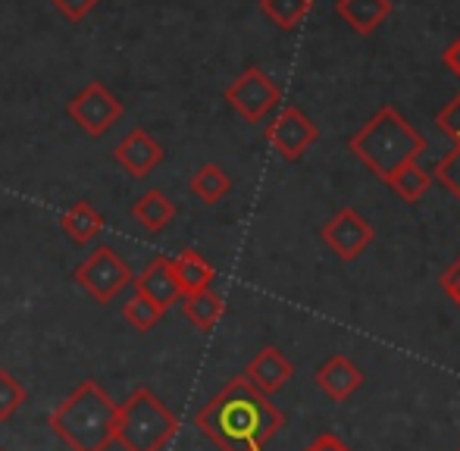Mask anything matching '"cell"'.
<instances>
[{
	"label": "cell",
	"instance_id": "28",
	"mask_svg": "<svg viewBox=\"0 0 460 451\" xmlns=\"http://www.w3.org/2000/svg\"><path fill=\"white\" fill-rule=\"evenodd\" d=\"M442 63H445V66H448L451 73H455L457 79H460V38H455V41H451L448 48H445Z\"/></svg>",
	"mask_w": 460,
	"mask_h": 451
},
{
	"label": "cell",
	"instance_id": "7",
	"mask_svg": "<svg viewBox=\"0 0 460 451\" xmlns=\"http://www.w3.org/2000/svg\"><path fill=\"white\" fill-rule=\"evenodd\" d=\"M66 116L92 138H101L113 128V122L122 116V101L110 92L103 82H88L79 94H73L66 104Z\"/></svg>",
	"mask_w": 460,
	"mask_h": 451
},
{
	"label": "cell",
	"instance_id": "15",
	"mask_svg": "<svg viewBox=\"0 0 460 451\" xmlns=\"http://www.w3.org/2000/svg\"><path fill=\"white\" fill-rule=\"evenodd\" d=\"M172 273H176V282H179V292L185 295H194V292H204V288L213 286L217 279V270L198 254V251H182V254L172 261Z\"/></svg>",
	"mask_w": 460,
	"mask_h": 451
},
{
	"label": "cell",
	"instance_id": "27",
	"mask_svg": "<svg viewBox=\"0 0 460 451\" xmlns=\"http://www.w3.org/2000/svg\"><path fill=\"white\" fill-rule=\"evenodd\" d=\"M304 451H351V446L341 442V436H335V433H320Z\"/></svg>",
	"mask_w": 460,
	"mask_h": 451
},
{
	"label": "cell",
	"instance_id": "11",
	"mask_svg": "<svg viewBox=\"0 0 460 451\" xmlns=\"http://www.w3.org/2000/svg\"><path fill=\"white\" fill-rule=\"evenodd\" d=\"M135 292L145 295L147 301L160 307V311H170L176 301H182V292H179L176 273H172V261L170 257H154V261L145 263L138 276H135Z\"/></svg>",
	"mask_w": 460,
	"mask_h": 451
},
{
	"label": "cell",
	"instance_id": "24",
	"mask_svg": "<svg viewBox=\"0 0 460 451\" xmlns=\"http://www.w3.org/2000/svg\"><path fill=\"white\" fill-rule=\"evenodd\" d=\"M432 182L445 185V189L460 201V141H455V147L432 166Z\"/></svg>",
	"mask_w": 460,
	"mask_h": 451
},
{
	"label": "cell",
	"instance_id": "23",
	"mask_svg": "<svg viewBox=\"0 0 460 451\" xmlns=\"http://www.w3.org/2000/svg\"><path fill=\"white\" fill-rule=\"evenodd\" d=\"M25 404V385L10 370H0V423L13 420Z\"/></svg>",
	"mask_w": 460,
	"mask_h": 451
},
{
	"label": "cell",
	"instance_id": "12",
	"mask_svg": "<svg viewBox=\"0 0 460 451\" xmlns=\"http://www.w3.org/2000/svg\"><path fill=\"white\" fill-rule=\"evenodd\" d=\"M291 376H295V364H291L276 345H263L261 351L248 360V367H244V379H248L257 392H263L267 398L282 389Z\"/></svg>",
	"mask_w": 460,
	"mask_h": 451
},
{
	"label": "cell",
	"instance_id": "21",
	"mask_svg": "<svg viewBox=\"0 0 460 451\" xmlns=\"http://www.w3.org/2000/svg\"><path fill=\"white\" fill-rule=\"evenodd\" d=\"M310 4L314 0H261V10L273 25L291 31L304 22V16L310 13Z\"/></svg>",
	"mask_w": 460,
	"mask_h": 451
},
{
	"label": "cell",
	"instance_id": "4",
	"mask_svg": "<svg viewBox=\"0 0 460 451\" xmlns=\"http://www.w3.org/2000/svg\"><path fill=\"white\" fill-rule=\"evenodd\" d=\"M176 433L179 417L145 385L132 389L126 402L116 404L113 442L122 451H164L176 439Z\"/></svg>",
	"mask_w": 460,
	"mask_h": 451
},
{
	"label": "cell",
	"instance_id": "20",
	"mask_svg": "<svg viewBox=\"0 0 460 451\" xmlns=\"http://www.w3.org/2000/svg\"><path fill=\"white\" fill-rule=\"evenodd\" d=\"M388 189L394 191V195L401 198L404 204H417L420 198L429 191V185H432V172L429 170H423V166L413 160V164H404L398 172H394L392 179H388Z\"/></svg>",
	"mask_w": 460,
	"mask_h": 451
},
{
	"label": "cell",
	"instance_id": "14",
	"mask_svg": "<svg viewBox=\"0 0 460 451\" xmlns=\"http://www.w3.org/2000/svg\"><path fill=\"white\" fill-rule=\"evenodd\" d=\"M335 13L358 35H373L392 13V0H335Z\"/></svg>",
	"mask_w": 460,
	"mask_h": 451
},
{
	"label": "cell",
	"instance_id": "18",
	"mask_svg": "<svg viewBox=\"0 0 460 451\" xmlns=\"http://www.w3.org/2000/svg\"><path fill=\"white\" fill-rule=\"evenodd\" d=\"M182 314L188 317V323L198 326L200 332L213 330L219 323V317L226 314V301L219 292L213 288H204V292H194V295H185L182 298Z\"/></svg>",
	"mask_w": 460,
	"mask_h": 451
},
{
	"label": "cell",
	"instance_id": "25",
	"mask_svg": "<svg viewBox=\"0 0 460 451\" xmlns=\"http://www.w3.org/2000/svg\"><path fill=\"white\" fill-rule=\"evenodd\" d=\"M54 6L69 19V22H79L97 6V0H54Z\"/></svg>",
	"mask_w": 460,
	"mask_h": 451
},
{
	"label": "cell",
	"instance_id": "16",
	"mask_svg": "<svg viewBox=\"0 0 460 451\" xmlns=\"http://www.w3.org/2000/svg\"><path fill=\"white\" fill-rule=\"evenodd\" d=\"M60 229L66 232L69 242H75V244H88V242H92V238L101 235V229H103V217L97 214V210H94L88 201H75L73 208L63 210V217H60Z\"/></svg>",
	"mask_w": 460,
	"mask_h": 451
},
{
	"label": "cell",
	"instance_id": "17",
	"mask_svg": "<svg viewBox=\"0 0 460 451\" xmlns=\"http://www.w3.org/2000/svg\"><path fill=\"white\" fill-rule=\"evenodd\" d=\"M132 217L145 226L147 232H164L176 217V204L164 195L160 189H147L138 201L132 204Z\"/></svg>",
	"mask_w": 460,
	"mask_h": 451
},
{
	"label": "cell",
	"instance_id": "26",
	"mask_svg": "<svg viewBox=\"0 0 460 451\" xmlns=\"http://www.w3.org/2000/svg\"><path fill=\"white\" fill-rule=\"evenodd\" d=\"M438 286H442V292L448 295L451 301L457 305V311H460V257L455 263H451L448 270H445L442 276H438Z\"/></svg>",
	"mask_w": 460,
	"mask_h": 451
},
{
	"label": "cell",
	"instance_id": "30",
	"mask_svg": "<svg viewBox=\"0 0 460 451\" xmlns=\"http://www.w3.org/2000/svg\"><path fill=\"white\" fill-rule=\"evenodd\" d=\"M457 451H460V448H457Z\"/></svg>",
	"mask_w": 460,
	"mask_h": 451
},
{
	"label": "cell",
	"instance_id": "1",
	"mask_svg": "<svg viewBox=\"0 0 460 451\" xmlns=\"http://www.w3.org/2000/svg\"><path fill=\"white\" fill-rule=\"evenodd\" d=\"M194 427L219 451H263L285 427V414L242 373L194 414Z\"/></svg>",
	"mask_w": 460,
	"mask_h": 451
},
{
	"label": "cell",
	"instance_id": "2",
	"mask_svg": "<svg viewBox=\"0 0 460 451\" xmlns=\"http://www.w3.org/2000/svg\"><path fill=\"white\" fill-rule=\"evenodd\" d=\"M348 147L376 179L388 182L401 166L413 164L429 147V141L417 126H411L401 116V111L385 104L348 138Z\"/></svg>",
	"mask_w": 460,
	"mask_h": 451
},
{
	"label": "cell",
	"instance_id": "13",
	"mask_svg": "<svg viewBox=\"0 0 460 451\" xmlns=\"http://www.w3.org/2000/svg\"><path fill=\"white\" fill-rule=\"evenodd\" d=\"M314 383H316V389L326 392L332 402H348V398L364 385V370H360L348 354H332V358L314 373Z\"/></svg>",
	"mask_w": 460,
	"mask_h": 451
},
{
	"label": "cell",
	"instance_id": "3",
	"mask_svg": "<svg viewBox=\"0 0 460 451\" xmlns=\"http://www.w3.org/2000/svg\"><path fill=\"white\" fill-rule=\"evenodd\" d=\"M48 427L69 451H110L116 433V402L94 379H82L48 414Z\"/></svg>",
	"mask_w": 460,
	"mask_h": 451
},
{
	"label": "cell",
	"instance_id": "10",
	"mask_svg": "<svg viewBox=\"0 0 460 451\" xmlns=\"http://www.w3.org/2000/svg\"><path fill=\"white\" fill-rule=\"evenodd\" d=\"M164 157H166L164 145H160L157 138H151L145 128H132V132L113 147V160L135 179L151 176V172L164 164Z\"/></svg>",
	"mask_w": 460,
	"mask_h": 451
},
{
	"label": "cell",
	"instance_id": "5",
	"mask_svg": "<svg viewBox=\"0 0 460 451\" xmlns=\"http://www.w3.org/2000/svg\"><path fill=\"white\" fill-rule=\"evenodd\" d=\"M73 279L92 295L97 305H107V301H113L116 295L135 279V273H132V267L116 254V248L101 244V248H94L92 254L75 267Z\"/></svg>",
	"mask_w": 460,
	"mask_h": 451
},
{
	"label": "cell",
	"instance_id": "22",
	"mask_svg": "<svg viewBox=\"0 0 460 451\" xmlns=\"http://www.w3.org/2000/svg\"><path fill=\"white\" fill-rule=\"evenodd\" d=\"M122 317H126V323L135 326L138 332H147V330H154L160 320H164V311H160L154 301H147L145 295L135 292L132 298L122 305Z\"/></svg>",
	"mask_w": 460,
	"mask_h": 451
},
{
	"label": "cell",
	"instance_id": "8",
	"mask_svg": "<svg viewBox=\"0 0 460 451\" xmlns=\"http://www.w3.org/2000/svg\"><path fill=\"white\" fill-rule=\"evenodd\" d=\"M263 138H267V145L273 147L282 160L297 164V160H301L304 154L316 145V138H320V128H316V122L310 119L301 107L285 104L282 111L276 113V119L267 126Z\"/></svg>",
	"mask_w": 460,
	"mask_h": 451
},
{
	"label": "cell",
	"instance_id": "9",
	"mask_svg": "<svg viewBox=\"0 0 460 451\" xmlns=\"http://www.w3.org/2000/svg\"><path fill=\"white\" fill-rule=\"evenodd\" d=\"M320 238L341 263H351L373 244L376 229L354 208H341L339 214L320 229Z\"/></svg>",
	"mask_w": 460,
	"mask_h": 451
},
{
	"label": "cell",
	"instance_id": "6",
	"mask_svg": "<svg viewBox=\"0 0 460 451\" xmlns=\"http://www.w3.org/2000/svg\"><path fill=\"white\" fill-rule=\"evenodd\" d=\"M223 98L242 119L261 122V119H267V113H273L279 107L282 88H279L261 66H248L229 88H226Z\"/></svg>",
	"mask_w": 460,
	"mask_h": 451
},
{
	"label": "cell",
	"instance_id": "19",
	"mask_svg": "<svg viewBox=\"0 0 460 451\" xmlns=\"http://www.w3.org/2000/svg\"><path fill=\"white\" fill-rule=\"evenodd\" d=\"M188 189H191V195L198 198V201L204 204H219L226 195L232 191V179L226 176V170L219 164H204L198 172L191 176V182H188Z\"/></svg>",
	"mask_w": 460,
	"mask_h": 451
},
{
	"label": "cell",
	"instance_id": "29",
	"mask_svg": "<svg viewBox=\"0 0 460 451\" xmlns=\"http://www.w3.org/2000/svg\"><path fill=\"white\" fill-rule=\"evenodd\" d=\"M0 451H4V448H0Z\"/></svg>",
	"mask_w": 460,
	"mask_h": 451
}]
</instances>
